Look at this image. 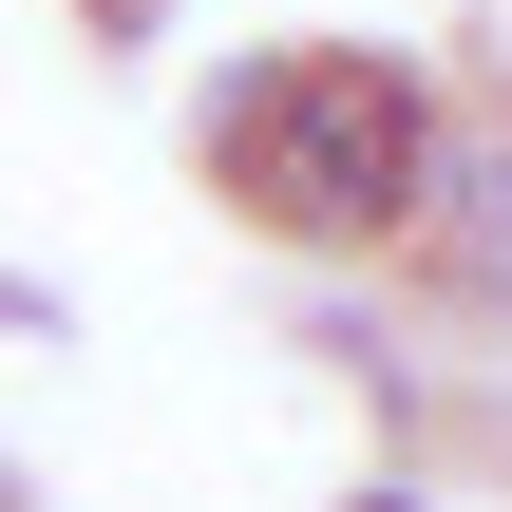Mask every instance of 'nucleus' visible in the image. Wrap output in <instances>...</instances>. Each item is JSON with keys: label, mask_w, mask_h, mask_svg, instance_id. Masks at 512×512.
Here are the masks:
<instances>
[{"label": "nucleus", "mask_w": 512, "mask_h": 512, "mask_svg": "<svg viewBox=\"0 0 512 512\" xmlns=\"http://www.w3.org/2000/svg\"><path fill=\"white\" fill-rule=\"evenodd\" d=\"M209 171L228 209H266L285 247H418L437 228V171H456V114L418 57H361V38H285L209 95Z\"/></svg>", "instance_id": "nucleus-1"}, {"label": "nucleus", "mask_w": 512, "mask_h": 512, "mask_svg": "<svg viewBox=\"0 0 512 512\" xmlns=\"http://www.w3.org/2000/svg\"><path fill=\"white\" fill-rule=\"evenodd\" d=\"M418 247H437V285H456V304H494V323H512V133H456V171H437V228H418Z\"/></svg>", "instance_id": "nucleus-2"}, {"label": "nucleus", "mask_w": 512, "mask_h": 512, "mask_svg": "<svg viewBox=\"0 0 512 512\" xmlns=\"http://www.w3.org/2000/svg\"><path fill=\"white\" fill-rule=\"evenodd\" d=\"M361 512H418V494H361Z\"/></svg>", "instance_id": "nucleus-3"}]
</instances>
